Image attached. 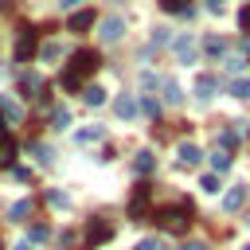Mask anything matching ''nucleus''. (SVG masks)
I'll use <instances>...</instances> for the list:
<instances>
[{
  "label": "nucleus",
  "mask_w": 250,
  "mask_h": 250,
  "mask_svg": "<svg viewBox=\"0 0 250 250\" xmlns=\"http://www.w3.org/2000/svg\"><path fill=\"white\" fill-rule=\"evenodd\" d=\"M172 47H176V59L180 62H195V43L191 39H176Z\"/></svg>",
  "instance_id": "12"
},
{
  "label": "nucleus",
  "mask_w": 250,
  "mask_h": 250,
  "mask_svg": "<svg viewBox=\"0 0 250 250\" xmlns=\"http://www.w3.org/2000/svg\"><path fill=\"white\" fill-rule=\"evenodd\" d=\"M78 4H82V0H59V8H62V12H78Z\"/></svg>",
  "instance_id": "33"
},
{
  "label": "nucleus",
  "mask_w": 250,
  "mask_h": 250,
  "mask_svg": "<svg viewBox=\"0 0 250 250\" xmlns=\"http://www.w3.org/2000/svg\"><path fill=\"white\" fill-rule=\"evenodd\" d=\"M51 121H55V129H66V125H70V109H66V105H59V109L51 113Z\"/></svg>",
  "instance_id": "20"
},
{
  "label": "nucleus",
  "mask_w": 250,
  "mask_h": 250,
  "mask_svg": "<svg viewBox=\"0 0 250 250\" xmlns=\"http://www.w3.org/2000/svg\"><path fill=\"white\" fill-rule=\"evenodd\" d=\"M0 113H4L8 121H20V105H16V102H8V98H0Z\"/></svg>",
  "instance_id": "21"
},
{
  "label": "nucleus",
  "mask_w": 250,
  "mask_h": 250,
  "mask_svg": "<svg viewBox=\"0 0 250 250\" xmlns=\"http://www.w3.org/2000/svg\"><path fill=\"white\" fill-rule=\"evenodd\" d=\"M152 168H156V156H152V152H137V160H133V172H137V176H148Z\"/></svg>",
  "instance_id": "13"
},
{
  "label": "nucleus",
  "mask_w": 250,
  "mask_h": 250,
  "mask_svg": "<svg viewBox=\"0 0 250 250\" xmlns=\"http://www.w3.org/2000/svg\"><path fill=\"white\" fill-rule=\"evenodd\" d=\"M113 109H117V117L129 121V117H137V98H133V94H121V98L113 102Z\"/></svg>",
  "instance_id": "11"
},
{
  "label": "nucleus",
  "mask_w": 250,
  "mask_h": 250,
  "mask_svg": "<svg viewBox=\"0 0 250 250\" xmlns=\"http://www.w3.org/2000/svg\"><path fill=\"white\" fill-rule=\"evenodd\" d=\"M246 62H250V59H246Z\"/></svg>",
  "instance_id": "40"
},
{
  "label": "nucleus",
  "mask_w": 250,
  "mask_h": 250,
  "mask_svg": "<svg viewBox=\"0 0 250 250\" xmlns=\"http://www.w3.org/2000/svg\"><path fill=\"white\" fill-rule=\"evenodd\" d=\"M59 51H62V47H59V43H47V47H43V51H39V55H43V59H47V62H51V59H59Z\"/></svg>",
  "instance_id": "28"
},
{
  "label": "nucleus",
  "mask_w": 250,
  "mask_h": 250,
  "mask_svg": "<svg viewBox=\"0 0 250 250\" xmlns=\"http://www.w3.org/2000/svg\"><path fill=\"white\" fill-rule=\"evenodd\" d=\"M66 27H70V31H78V35H82V31H90V27H94V12H90V8H78V12H70Z\"/></svg>",
  "instance_id": "7"
},
{
  "label": "nucleus",
  "mask_w": 250,
  "mask_h": 250,
  "mask_svg": "<svg viewBox=\"0 0 250 250\" xmlns=\"http://www.w3.org/2000/svg\"><path fill=\"white\" fill-rule=\"evenodd\" d=\"M230 94H234V98H250V78H238V82H230Z\"/></svg>",
  "instance_id": "22"
},
{
  "label": "nucleus",
  "mask_w": 250,
  "mask_h": 250,
  "mask_svg": "<svg viewBox=\"0 0 250 250\" xmlns=\"http://www.w3.org/2000/svg\"><path fill=\"white\" fill-rule=\"evenodd\" d=\"M242 250H250V242H246V246H242Z\"/></svg>",
  "instance_id": "38"
},
{
  "label": "nucleus",
  "mask_w": 250,
  "mask_h": 250,
  "mask_svg": "<svg viewBox=\"0 0 250 250\" xmlns=\"http://www.w3.org/2000/svg\"><path fill=\"white\" fill-rule=\"evenodd\" d=\"M121 31H125V20L121 16H109V20H102V31L98 35H102V43H117Z\"/></svg>",
  "instance_id": "5"
},
{
  "label": "nucleus",
  "mask_w": 250,
  "mask_h": 250,
  "mask_svg": "<svg viewBox=\"0 0 250 250\" xmlns=\"http://www.w3.org/2000/svg\"><path fill=\"white\" fill-rule=\"evenodd\" d=\"M199 188H203V191H219V172L203 176V180H199Z\"/></svg>",
  "instance_id": "25"
},
{
  "label": "nucleus",
  "mask_w": 250,
  "mask_h": 250,
  "mask_svg": "<svg viewBox=\"0 0 250 250\" xmlns=\"http://www.w3.org/2000/svg\"><path fill=\"white\" fill-rule=\"evenodd\" d=\"M23 215H31V199H20V203L12 207V219H23Z\"/></svg>",
  "instance_id": "26"
},
{
  "label": "nucleus",
  "mask_w": 250,
  "mask_h": 250,
  "mask_svg": "<svg viewBox=\"0 0 250 250\" xmlns=\"http://www.w3.org/2000/svg\"><path fill=\"white\" fill-rule=\"evenodd\" d=\"M176 156H180V164H184V168H195L203 152H199V145H191V141H184V145L176 148Z\"/></svg>",
  "instance_id": "9"
},
{
  "label": "nucleus",
  "mask_w": 250,
  "mask_h": 250,
  "mask_svg": "<svg viewBox=\"0 0 250 250\" xmlns=\"http://www.w3.org/2000/svg\"><path fill=\"white\" fill-rule=\"evenodd\" d=\"M102 66V59H98V51H90V47H82V51H74L70 55V62H66V70H62V90H70V94H78L82 86H86V78L94 74Z\"/></svg>",
  "instance_id": "1"
},
{
  "label": "nucleus",
  "mask_w": 250,
  "mask_h": 250,
  "mask_svg": "<svg viewBox=\"0 0 250 250\" xmlns=\"http://www.w3.org/2000/svg\"><path fill=\"white\" fill-rule=\"evenodd\" d=\"M203 47H207V55H215V59H219V55H227V39H223V35H207V39H203Z\"/></svg>",
  "instance_id": "17"
},
{
  "label": "nucleus",
  "mask_w": 250,
  "mask_h": 250,
  "mask_svg": "<svg viewBox=\"0 0 250 250\" xmlns=\"http://www.w3.org/2000/svg\"><path fill=\"white\" fill-rule=\"evenodd\" d=\"M164 102H168V105H176V102H184V90H180L176 82H164Z\"/></svg>",
  "instance_id": "19"
},
{
  "label": "nucleus",
  "mask_w": 250,
  "mask_h": 250,
  "mask_svg": "<svg viewBox=\"0 0 250 250\" xmlns=\"http://www.w3.org/2000/svg\"><path fill=\"white\" fill-rule=\"evenodd\" d=\"M242 203H246V184H234L223 191V211H238Z\"/></svg>",
  "instance_id": "8"
},
{
  "label": "nucleus",
  "mask_w": 250,
  "mask_h": 250,
  "mask_svg": "<svg viewBox=\"0 0 250 250\" xmlns=\"http://www.w3.org/2000/svg\"><path fill=\"white\" fill-rule=\"evenodd\" d=\"M180 250H211V246H207V242H184Z\"/></svg>",
  "instance_id": "34"
},
{
  "label": "nucleus",
  "mask_w": 250,
  "mask_h": 250,
  "mask_svg": "<svg viewBox=\"0 0 250 250\" xmlns=\"http://www.w3.org/2000/svg\"><path fill=\"white\" fill-rule=\"evenodd\" d=\"M211 168H215V172H227V168H230V156H227V152H215V156H211Z\"/></svg>",
  "instance_id": "23"
},
{
  "label": "nucleus",
  "mask_w": 250,
  "mask_h": 250,
  "mask_svg": "<svg viewBox=\"0 0 250 250\" xmlns=\"http://www.w3.org/2000/svg\"><path fill=\"white\" fill-rule=\"evenodd\" d=\"M82 98H86V105H105V90H102V86H94V82H90V86H82Z\"/></svg>",
  "instance_id": "16"
},
{
  "label": "nucleus",
  "mask_w": 250,
  "mask_h": 250,
  "mask_svg": "<svg viewBox=\"0 0 250 250\" xmlns=\"http://www.w3.org/2000/svg\"><path fill=\"white\" fill-rule=\"evenodd\" d=\"M223 66H227V70H230V74H238V70H242V66H246V59H227V62H223Z\"/></svg>",
  "instance_id": "29"
},
{
  "label": "nucleus",
  "mask_w": 250,
  "mask_h": 250,
  "mask_svg": "<svg viewBox=\"0 0 250 250\" xmlns=\"http://www.w3.org/2000/svg\"><path fill=\"white\" fill-rule=\"evenodd\" d=\"M47 199H51V207H66V195L62 191H47Z\"/></svg>",
  "instance_id": "30"
},
{
  "label": "nucleus",
  "mask_w": 250,
  "mask_h": 250,
  "mask_svg": "<svg viewBox=\"0 0 250 250\" xmlns=\"http://www.w3.org/2000/svg\"><path fill=\"white\" fill-rule=\"evenodd\" d=\"M27 238H31V242H43V238H47V227H31Z\"/></svg>",
  "instance_id": "31"
},
{
  "label": "nucleus",
  "mask_w": 250,
  "mask_h": 250,
  "mask_svg": "<svg viewBox=\"0 0 250 250\" xmlns=\"http://www.w3.org/2000/svg\"><path fill=\"white\" fill-rule=\"evenodd\" d=\"M215 90H219V78H215V74H199V82H195V94L207 102V98H215Z\"/></svg>",
  "instance_id": "10"
},
{
  "label": "nucleus",
  "mask_w": 250,
  "mask_h": 250,
  "mask_svg": "<svg viewBox=\"0 0 250 250\" xmlns=\"http://www.w3.org/2000/svg\"><path fill=\"white\" fill-rule=\"evenodd\" d=\"M191 203L188 199H176V203H168V207H156L148 219L156 223V227H164V230H188L191 227Z\"/></svg>",
  "instance_id": "2"
},
{
  "label": "nucleus",
  "mask_w": 250,
  "mask_h": 250,
  "mask_svg": "<svg viewBox=\"0 0 250 250\" xmlns=\"http://www.w3.org/2000/svg\"><path fill=\"white\" fill-rule=\"evenodd\" d=\"M0 137H4V125H0Z\"/></svg>",
  "instance_id": "37"
},
{
  "label": "nucleus",
  "mask_w": 250,
  "mask_h": 250,
  "mask_svg": "<svg viewBox=\"0 0 250 250\" xmlns=\"http://www.w3.org/2000/svg\"><path fill=\"white\" fill-rule=\"evenodd\" d=\"M156 4L172 16H191V0H156Z\"/></svg>",
  "instance_id": "14"
},
{
  "label": "nucleus",
  "mask_w": 250,
  "mask_h": 250,
  "mask_svg": "<svg viewBox=\"0 0 250 250\" xmlns=\"http://www.w3.org/2000/svg\"><path fill=\"white\" fill-rule=\"evenodd\" d=\"M109 238H113V227H109L105 219H90V223H86V238H82L86 250H94V246H102V242H109Z\"/></svg>",
  "instance_id": "4"
},
{
  "label": "nucleus",
  "mask_w": 250,
  "mask_h": 250,
  "mask_svg": "<svg viewBox=\"0 0 250 250\" xmlns=\"http://www.w3.org/2000/svg\"><path fill=\"white\" fill-rule=\"evenodd\" d=\"M35 47H39V43H35V31L23 27V35H20V43H16V62H27V59L35 55Z\"/></svg>",
  "instance_id": "6"
},
{
  "label": "nucleus",
  "mask_w": 250,
  "mask_h": 250,
  "mask_svg": "<svg viewBox=\"0 0 250 250\" xmlns=\"http://www.w3.org/2000/svg\"><path fill=\"white\" fill-rule=\"evenodd\" d=\"M207 12H223V0H207Z\"/></svg>",
  "instance_id": "36"
},
{
  "label": "nucleus",
  "mask_w": 250,
  "mask_h": 250,
  "mask_svg": "<svg viewBox=\"0 0 250 250\" xmlns=\"http://www.w3.org/2000/svg\"><path fill=\"white\" fill-rule=\"evenodd\" d=\"M141 109H145L148 117H160V102H152V98H141Z\"/></svg>",
  "instance_id": "24"
},
{
  "label": "nucleus",
  "mask_w": 250,
  "mask_h": 250,
  "mask_svg": "<svg viewBox=\"0 0 250 250\" xmlns=\"http://www.w3.org/2000/svg\"><path fill=\"white\" fill-rule=\"evenodd\" d=\"M137 250H160V246H156V242H152V238H145V242H141V246H137Z\"/></svg>",
  "instance_id": "35"
},
{
  "label": "nucleus",
  "mask_w": 250,
  "mask_h": 250,
  "mask_svg": "<svg viewBox=\"0 0 250 250\" xmlns=\"http://www.w3.org/2000/svg\"><path fill=\"white\" fill-rule=\"evenodd\" d=\"M102 137H105V129L94 125V129H82V133H78V145H94V141H102Z\"/></svg>",
  "instance_id": "18"
},
{
  "label": "nucleus",
  "mask_w": 250,
  "mask_h": 250,
  "mask_svg": "<svg viewBox=\"0 0 250 250\" xmlns=\"http://www.w3.org/2000/svg\"><path fill=\"white\" fill-rule=\"evenodd\" d=\"M238 23H242V31H250V4L238 12Z\"/></svg>",
  "instance_id": "32"
},
{
  "label": "nucleus",
  "mask_w": 250,
  "mask_h": 250,
  "mask_svg": "<svg viewBox=\"0 0 250 250\" xmlns=\"http://www.w3.org/2000/svg\"><path fill=\"white\" fill-rule=\"evenodd\" d=\"M152 43H160V47L172 43V31H168V27H156V31H152Z\"/></svg>",
  "instance_id": "27"
},
{
  "label": "nucleus",
  "mask_w": 250,
  "mask_h": 250,
  "mask_svg": "<svg viewBox=\"0 0 250 250\" xmlns=\"http://www.w3.org/2000/svg\"><path fill=\"white\" fill-rule=\"evenodd\" d=\"M16 250H27V246H16Z\"/></svg>",
  "instance_id": "39"
},
{
  "label": "nucleus",
  "mask_w": 250,
  "mask_h": 250,
  "mask_svg": "<svg viewBox=\"0 0 250 250\" xmlns=\"http://www.w3.org/2000/svg\"><path fill=\"white\" fill-rule=\"evenodd\" d=\"M12 160H16V141L4 133V137H0V168H8Z\"/></svg>",
  "instance_id": "15"
},
{
  "label": "nucleus",
  "mask_w": 250,
  "mask_h": 250,
  "mask_svg": "<svg viewBox=\"0 0 250 250\" xmlns=\"http://www.w3.org/2000/svg\"><path fill=\"white\" fill-rule=\"evenodd\" d=\"M148 203H152V184H137L133 188V199H129V219H148L152 211H148Z\"/></svg>",
  "instance_id": "3"
}]
</instances>
